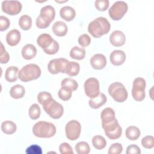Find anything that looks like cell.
<instances>
[{
  "mask_svg": "<svg viewBox=\"0 0 154 154\" xmlns=\"http://www.w3.org/2000/svg\"><path fill=\"white\" fill-rule=\"evenodd\" d=\"M109 21L103 17H99L90 22L88 26V32L95 38H99L106 34L110 30Z\"/></svg>",
  "mask_w": 154,
  "mask_h": 154,
  "instance_id": "1",
  "label": "cell"
},
{
  "mask_svg": "<svg viewBox=\"0 0 154 154\" xmlns=\"http://www.w3.org/2000/svg\"><path fill=\"white\" fill-rule=\"evenodd\" d=\"M32 132L37 137L51 138L55 134L56 127L52 123L40 121L33 126Z\"/></svg>",
  "mask_w": 154,
  "mask_h": 154,
  "instance_id": "2",
  "label": "cell"
},
{
  "mask_svg": "<svg viewBox=\"0 0 154 154\" xmlns=\"http://www.w3.org/2000/svg\"><path fill=\"white\" fill-rule=\"evenodd\" d=\"M55 11L51 5H46L40 10V15L37 17L36 26L40 29H44L48 27L50 23L54 20Z\"/></svg>",
  "mask_w": 154,
  "mask_h": 154,
  "instance_id": "3",
  "label": "cell"
},
{
  "mask_svg": "<svg viewBox=\"0 0 154 154\" xmlns=\"http://www.w3.org/2000/svg\"><path fill=\"white\" fill-rule=\"evenodd\" d=\"M41 75V70L35 64H29L23 66L18 72V78L23 82H28L38 79Z\"/></svg>",
  "mask_w": 154,
  "mask_h": 154,
  "instance_id": "4",
  "label": "cell"
},
{
  "mask_svg": "<svg viewBox=\"0 0 154 154\" xmlns=\"http://www.w3.org/2000/svg\"><path fill=\"white\" fill-rule=\"evenodd\" d=\"M109 94L117 102H123L128 98V91L125 86L120 82L111 84L108 88Z\"/></svg>",
  "mask_w": 154,
  "mask_h": 154,
  "instance_id": "5",
  "label": "cell"
},
{
  "mask_svg": "<svg viewBox=\"0 0 154 154\" xmlns=\"http://www.w3.org/2000/svg\"><path fill=\"white\" fill-rule=\"evenodd\" d=\"M42 106L45 111L52 119H60L63 114L64 108L63 106L54 99H52Z\"/></svg>",
  "mask_w": 154,
  "mask_h": 154,
  "instance_id": "6",
  "label": "cell"
},
{
  "mask_svg": "<svg viewBox=\"0 0 154 154\" xmlns=\"http://www.w3.org/2000/svg\"><path fill=\"white\" fill-rule=\"evenodd\" d=\"M102 126L105 135L111 140H116L122 135V129L116 119L108 123L102 124Z\"/></svg>",
  "mask_w": 154,
  "mask_h": 154,
  "instance_id": "7",
  "label": "cell"
},
{
  "mask_svg": "<svg viewBox=\"0 0 154 154\" xmlns=\"http://www.w3.org/2000/svg\"><path fill=\"white\" fill-rule=\"evenodd\" d=\"M146 81L143 78H137L134 80L132 88V97L138 102L142 101L146 96L145 94Z\"/></svg>",
  "mask_w": 154,
  "mask_h": 154,
  "instance_id": "8",
  "label": "cell"
},
{
  "mask_svg": "<svg viewBox=\"0 0 154 154\" xmlns=\"http://www.w3.org/2000/svg\"><path fill=\"white\" fill-rule=\"evenodd\" d=\"M128 4L124 1H117L109 8L108 13L109 17L114 20H120L127 12Z\"/></svg>",
  "mask_w": 154,
  "mask_h": 154,
  "instance_id": "9",
  "label": "cell"
},
{
  "mask_svg": "<svg viewBox=\"0 0 154 154\" xmlns=\"http://www.w3.org/2000/svg\"><path fill=\"white\" fill-rule=\"evenodd\" d=\"M69 61L63 58H59L51 60L48 64V71L51 74H57L58 73H66Z\"/></svg>",
  "mask_w": 154,
  "mask_h": 154,
  "instance_id": "10",
  "label": "cell"
},
{
  "mask_svg": "<svg viewBox=\"0 0 154 154\" xmlns=\"http://www.w3.org/2000/svg\"><path fill=\"white\" fill-rule=\"evenodd\" d=\"M65 131L66 137L72 141L77 140L80 135L81 126L79 122L75 120L69 121L66 125Z\"/></svg>",
  "mask_w": 154,
  "mask_h": 154,
  "instance_id": "11",
  "label": "cell"
},
{
  "mask_svg": "<svg viewBox=\"0 0 154 154\" xmlns=\"http://www.w3.org/2000/svg\"><path fill=\"white\" fill-rule=\"evenodd\" d=\"M99 90V82L96 78H90L85 81V93L90 99H94L97 97L100 93Z\"/></svg>",
  "mask_w": 154,
  "mask_h": 154,
  "instance_id": "12",
  "label": "cell"
},
{
  "mask_svg": "<svg viewBox=\"0 0 154 154\" xmlns=\"http://www.w3.org/2000/svg\"><path fill=\"white\" fill-rule=\"evenodd\" d=\"M22 4L18 1H4L2 2V10L9 15H16L22 10Z\"/></svg>",
  "mask_w": 154,
  "mask_h": 154,
  "instance_id": "13",
  "label": "cell"
},
{
  "mask_svg": "<svg viewBox=\"0 0 154 154\" xmlns=\"http://www.w3.org/2000/svg\"><path fill=\"white\" fill-rule=\"evenodd\" d=\"M90 62L93 69L100 70L105 67L106 64V58L103 54H96L90 58Z\"/></svg>",
  "mask_w": 154,
  "mask_h": 154,
  "instance_id": "14",
  "label": "cell"
},
{
  "mask_svg": "<svg viewBox=\"0 0 154 154\" xmlns=\"http://www.w3.org/2000/svg\"><path fill=\"white\" fill-rule=\"evenodd\" d=\"M109 42L114 46H122L124 45L126 42L125 35L120 31H114L109 36Z\"/></svg>",
  "mask_w": 154,
  "mask_h": 154,
  "instance_id": "15",
  "label": "cell"
},
{
  "mask_svg": "<svg viewBox=\"0 0 154 154\" xmlns=\"http://www.w3.org/2000/svg\"><path fill=\"white\" fill-rule=\"evenodd\" d=\"M110 61L114 66H120L126 60V54L121 50H114L110 54Z\"/></svg>",
  "mask_w": 154,
  "mask_h": 154,
  "instance_id": "16",
  "label": "cell"
},
{
  "mask_svg": "<svg viewBox=\"0 0 154 154\" xmlns=\"http://www.w3.org/2000/svg\"><path fill=\"white\" fill-rule=\"evenodd\" d=\"M21 38L20 32L17 29H12L6 35V42L8 45L14 46L17 45Z\"/></svg>",
  "mask_w": 154,
  "mask_h": 154,
  "instance_id": "17",
  "label": "cell"
},
{
  "mask_svg": "<svg viewBox=\"0 0 154 154\" xmlns=\"http://www.w3.org/2000/svg\"><path fill=\"white\" fill-rule=\"evenodd\" d=\"M52 31L55 35L58 37H63L66 35L68 28L66 24L62 21H57L52 27Z\"/></svg>",
  "mask_w": 154,
  "mask_h": 154,
  "instance_id": "18",
  "label": "cell"
},
{
  "mask_svg": "<svg viewBox=\"0 0 154 154\" xmlns=\"http://www.w3.org/2000/svg\"><path fill=\"white\" fill-rule=\"evenodd\" d=\"M60 14L63 19L66 21L70 22L75 18L76 12L73 8L70 6H65L60 9Z\"/></svg>",
  "mask_w": 154,
  "mask_h": 154,
  "instance_id": "19",
  "label": "cell"
},
{
  "mask_svg": "<svg viewBox=\"0 0 154 154\" xmlns=\"http://www.w3.org/2000/svg\"><path fill=\"white\" fill-rule=\"evenodd\" d=\"M106 96L103 93H100L95 98L90 99L88 101V104L91 108L98 109L106 102Z\"/></svg>",
  "mask_w": 154,
  "mask_h": 154,
  "instance_id": "20",
  "label": "cell"
},
{
  "mask_svg": "<svg viewBox=\"0 0 154 154\" xmlns=\"http://www.w3.org/2000/svg\"><path fill=\"white\" fill-rule=\"evenodd\" d=\"M37 54L36 48L32 44H27L22 49V55L26 60H31L34 58Z\"/></svg>",
  "mask_w": 154,
  "mask_h": 154,
  "instance_id": "21",
  "label": "cell"
},
{
  "mask_svg": "<svg viewBox=\"0 0 154 154\" xmlns=\"http://www.w3.org/2000/svg\"><path fill=\"white\" fill-rule=\"evenodd\" d=\"M54 40L51 35L47 33H43L37 37V43L43 49V50H45L53 42Z\"/></svg>",
  "mask_w": 154,
  "mask_h": 154,
  "instance_id": "22",
  "label": "cell"
},
{
  "mask_svg": "<svg viewBox=\"0 0 154 154\" xmlns=\"http://www.w3.org/2000/svg\"><path fill=\"white\" fill-rule=\"evenodd\" d=\"M100 117L102 120V124L108 123L116 119L115 112L113 109L111 108H106L102 110Z\"/></svg>",
  "mask_w": 154,
  "mask_h": 154,
  "instance_id": "23",
  "label": "cell"
},
{
  "mask_svg": "<svg viewBox=\"0 0 154 154\" xmlns=\"http://www.w3.org/2000/svg\"><path fill=\"white\" fill-rule=\"evenodd\" d=\"M25 93V89L22 85L17 84L13 86L10 91V94L11 97L18 99L24 96Z\"/></svg>",
  "mask_w": 154,
  "mask_h": 154,
  "instance_id": "24",
  "label": "cell"
},
{
  "mask_svg": "<svg viewBox=\"0 0 154 154\" xmlns=\"http://www.w3.org/2000/svg\"><path fill=\"white\" fill-rule=\"evenodd\" d=\"M18 73V67L16 66H10L8 67L5 73V78L6 81L10 82H13L17 81V73Z\"/></svg>",
  "mask_w": 154,
  "mask_h": 154,
  "instance_id": "25",
  "label": "cell"
},
{
  "mask_svg": "<svg viewBox=\"0 0 154 154\" xmlns=\"http://www.w3.org/2000/svg\"><path fill=\"white\" fill-rule=\"evenodd\" d=\"M140 129L135 126H130L128 127L125 132L126 138L132 141L137 140L140 137Z\"/></svg>",
  "mask_w": 154,
  "mask_h": 154,
  "instance_id": "26",
  "label": "cell"
},
{
  "mask_svg": "<svg viewBox=\"0 0 154 154\" xmlns=\"http://www.w3.org/2000/svg\"><path fill=\"white\" fill-rule=\"evenodd\" d=\"M85 50L84 48L74 46L70 51V57L75 60H81L85 58Z\"/></svg>",
  "mask_w": 154,
  "mask_h": 154,
  "instance_id": "27",
  "label": "cell"
},
{
  "mask_svg": "<svg viewBox=\"0 0 154 154\" xmlns=\"http://www.w3.org/2000/svg\"><path fill=\"white\" fill-rule=\"evenodd\" d=\"M80 70L79 64L75 61H69L67 68L66 70V73L70 76H76Z\"/></svg>",
  "mask_w": 154,
  "mask_h": 154,
  "instance_id": "28",
  "label": "cell"
},
{
  "mask_svg": "<svg viewBox=\"0 0 154 154\" xmlns=\"http://www.w3.org/2000/svg\"><path fill=\"white\" fill-rule=\"evenodd\" d=\"M16 125L10 120L3 122L1 124V130L6 134H12L16 131Z\"/></svg>",
  "mask_w": 154,
  "mask_h": 154,
  "instance_id": "29",
  "label": "cell"
},
{
  "mask_svg": "<svg viewBox=\"0 0 154 154\" xmlns=\"http://www.w3.org/2000/svg\"><path fill=\"white\" fill-rule=\"evenodd\" d=\"M92 144L95 149L102 150L106 146V141L102 136L95 135L92 138Z\"/></svg>",
  "mask_w": 154,
  "mask_h": 154,
  "instance_id": "30",
  "label": "cell"
},
{
  "mask_svg": "<svg viewBox=\"0 0 154 154\" xmlns=\"http://www.w3.org/2000/svg\"><path fill=\"white\" fill-rule=\"evenodd\" d=\"M19 25L23 30L26 31L31 28L32 26V19L28 15H22L19 20Z\"/></svg>",
  "mask_w": 154,
  "mask_h": 154,
  "instance_id": "31",
  "label": "cell"
},
{
  "mask_svg": "<svg viewBox=\"0 0 154 154\" xmlns=\"http://www.w3.org/2000/svg\"><path fill=\"white\" fill-rule=\"evenodd\" d=\"M61 87H64L67 89L70 90L71 91L76 90L78 87V84L77 82L72 78H64L61 83Z\"/></svg>",
  "mask_w": 154,
  "mask_h": 154,
  "instance_id": "32",
  "label": "cell"
},
{
  "mask_svg": "<svg viewBox=\"0 0 154 154\" xmlns=\"http://www.w3.org/2000/svg\"><path fill=\"white\" fill-rule=\"evenodd\" d=\"M75 150L78 154H88L90 152L89 144L85 141H80L75 146Z\"/></svg>",
  "mask_w": 154,
  "mask_h": 154,
  "instance_id": "33",
  "label": "cell"
},
{
  "mask_svg": "<svg viewBox=\"0 0 154 154\" xmlns=\"http://www.w3.org/2000/svg\"><path fill=\"white\" fill-rule=\"evenodd\" d=\"M28 114L29 117L32 120H36L38 119L41 114V109L38 105L37 103L32 104L29 109Z\"/></svg>",
  "mask_w": 154,
  "mask_h": 154,
  "instance_id": "34",
  "label": "cell"
},
{
  "mask_svg": "<svg viewBox=\"0 0 154 154\" xmlns=\"http://www.w3.org/2000/svg\"><path fill=\"white\" fill-rule=\"evenodd\" d=\"M72 91H71L69 89H67L64 87H61L58 93V97L60 99L66 101L69 100L72 97Z\"/></svg>",
  "mask_w": 154,
  "mask_h": 154,
  "instance_id": "35",
  "label": "cell"
},
{
  "mask_svg": "<svg viewBox=\"0 0 154 154\" xmlns=\"http://www.w3.org/2000/svg\"><path fill=\"white\" fill-rule=\"evenodd\" d=\"M52 99L51 93L46 91L40 92L37 95V100L41 105H44Z\"/></svg>",
  "mask_w": 154,
  "mask_h": 154,
  "instance_id": "36",
  "label": "cell"
},
{
  "mask_svg": "<svg viewBox=\"0 0 154 154\" xmlns=\"http://www.w3.org/2000/svg\"><path fill=\"white\" fill-rule=\"evenodd\" d=\"M141 144L146 149H152L154 146V138L152 135H147L141 140Z\"/></svg>",
  "mask_w": 154,
  "mask_h": 154,
  "instance_id": "37",
  "label": "cell"
},
{
  "mask_svg": "<svg viewBox=\"0 0 154 154\" xmlns=\"http://www.w3.org/2000/svg\"><path fill=\"white\" fill-rule=\"evenodd\" d=\"M59 50V44L56 40H54L53 42L43 51L49 55H54L56 54Z\"/></svg>",
  "mask_w": 154,
  "mask_h": 154,
  "instance_id": "38",
  "label": "cell"
},
{
  "mask_svg": "<svg viewBox=\"0 0 154 154\" xmlns=\"http://www.w3.org/2000/svg\"><path fill=\"white\" fill-rule=\"evenodd\" d=\"M96 8L100 11H104L108 8L109 1L108 0H97L95 1Z\"/></svg>",
  "mask_w": 154,
  "mask_h": 154,
  "instance_id": "39",
  "label": "cell"
},
{
  "mask_svg": "<svg viewBox=\"0 0 154 154\" xmlns=\"http://www.w3.org/2000/svg\"><path fill=\"white\" fill-rule=\"evenodd\" d=\"M123 151V146L120 143H116L111 144L108 149L109 154H119Z\"/></svg>",
  "mask_w": 154,
  "mask_h": 154,
  "instance_id": "40",
  "label": "cell"
},
{
  "mask_svg": "<svg viewBox=\"0 0 154 154\" xmlns=\"http://www.w3.org/2000/svg\"><path fill=\"white\" fill-rule=\"evenodd\" d=\"M78 42L81 46L87 47L91 43V38L88 34H84L79 37Z\"/></svg>",
  "mask_w": 154,
  "mask_h": 154,
  "instance_id": "41",
  "label": "cell"
},
{
  "mask_svg": "<svg viewBox=\"0 0 154 154\" xmlns=\"http://www.w3.org/2000/svg\"><path fill=\"white\" fill-rule=\"evenodd\" d=\"M59 150L61 154H73L71 146L67 143H63L60 145Z\"/></svg>",
  "mask_w": 154,
  "mask_h": 154,
  "instance_id": "42",
  "label": "cell"
},
{
  "mask_svg": "<svg viewBox=\"0 0 154 154\" xmlns=\"http://www.w3.org/2000/svg\"><path fill=\"white\" fill-rule=\"evenodd\" d=\"M1 54H0V63L1 64L7 63L10 60V56L8 53L5 51L4 46L2 43H1Z\"/></svg>",
  "mask_w": 154,
  "mask_h": 154,
  "instance_id": "43",
  "label": "cell"
},
{
  "mask_svg": "<svg viewBox=\"0 0 154 154\" xmlns=\"http://www.w3.org/2000/svg\"><path fill=\"white\" fill-rule=\"evenodd\" d=\"M25 152L27 154H42V150L39 146L37 144H32L26 149Z\"/></svg>",
  "mask_w": 154,
  "mask_h": 154,
  "instance_id": "44",
  "label": "cell"
},
{
  "mask_svg": "<svg viewBox=\"0 0 154 154\" xmlns=\"http://www.w3.org/2000/svg\"><path fill=\"white\" fill-rule=\"evenodd\" d=\"M10 25V22L9 19L3 16L0 17V31H4L8 28Z\"/></svg>",
  "mask_w": 154,
  "mask_h": 154,
  "instance_id": "45",
  "label": "cell"
},
{
  "mask_svg": "<svg viewBox=\"0 0 154 154\" xmlns=\"http://www.w3.org/2000/svg\"><path fill=\"white\" fill-rule=\"evenodd\" d=\"M126 154H140L141 150L140 147L135 144H131L126 149Z\"/></svg>",
  "mask_w": 154,
  "mask_h": 154,
  "instance_id": "46",
  "label": "cell"
}]
</instances>
